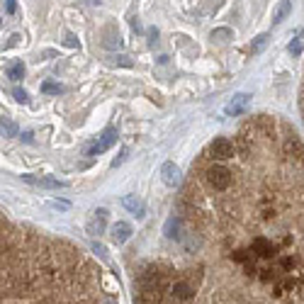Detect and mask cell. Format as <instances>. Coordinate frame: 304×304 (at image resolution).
<instances>
[{
  "label": "cell",
  "mask_w": 304,
  "mask_h": 304,
  "mask_svg": "<svg viewBox=\"0 0 304 304\" xmlns=\"http://www.w3.org/2000/svg\"><path fill=\"white\" fill-rule=\"evenodd\" d=\"M205 178H207L209 188H214L217 192L229 190L231 183H234V173L229 171V168H224V166H209Z\"/></svg>",
  "instance_id": "cell-1"
},
{
  "label": "cell",
  "mask_w": 304,
  "mask_h": 304,
  "mask_svg": "<svg viewBox=\"0 0 304 304\" xmlns=\"http://www.w3.org/2000/svg\"><path fill=\"white\" fill-rule=\"evenodd\" d=\"M234 144L229 141L227 136H217L212 144H209V156L212 158H217V161H229V158H234Z\"/></svg>",
  "instance_id": "cell-2"
},
{
  "label": "cell",
  "mask_w": 304,
  "mask_h": 304,
  "mask_svg": "<svg viewBox=\"0 0 304 304\" xmlns=\"http://www.w3.org/2000/svg\"><path fill=\"white\" fill-rule=\"evenodd\" d=\"M22 180L29 183V185L44 188V190H63V188H66V183L58 180V178H54V175H22Z\"/></svg>",
  "instance_id": "cell-3"
},
{
  "label": "cell",
  "mask_w": 304,
  "mask_h": 304,
  "mask_svg": "<svg viewBox=\"0 0 304 304\" xmlns=\"http://www.w3.org/2000/svg\"><path fill=\"white\" fill-rule=\"evenodd\" d=\"M114 141H117V129H112V127H110V129H105V132H102V136L97 139L95 144H90V146H88V156L105 153L114 144Z\"/></svg>",
  "instance_id": "cell-4"
},
{
  "label": "cell",
  "mask_w": 304,
  "mask_h": 304,
  "mask_svg": "<svg viewBox=\"0 0 304 304\" xmlns=\"http://www.w3.org/2000/svg\"><path fill=\"white\" fill-rule=\"evenodd\" d=\"M248 102H251V95H246V93H241V95H236L231 102H229L227 107H224V112H227V117H239L241 112H246Z\"/></svg>",
  "instance_id": "cell-5"
},
{
  "label": "cell",
  "mask_w": 304,
  "mask_h": 304,
  "mask_svg": "<svg viewBox=\"0 0 304 304\" xmlns=\"http://www.w3.org/2000/svg\"><path fill=\"white\" fill-rule=\"evenodd\" d=\"M161 178H163V183L168 185V188H175L178 183H180V171H178V166L175 163H163L161 166Z\"/></svg>",
  "instance_id": "cell-6"
},
{
  "label": "cell",
  "mask_w": 304,
  "mask_h": 304,
  "mask_svg": "<svg viewBox=\"0 0 304 304\" xmlns=\"http://www.w3.org/2000/svg\"><path fill=\"white\" fill-rule=\"evenodd\" d=\"M171 292H173V297L180 300V302H188V300L195 297V287H192L190 283H175Z\"/></svg>",
  "instance_id": "cell-7"
},
{
  "label": "cell",
  "mask_w": 304,
  "mask_h": 304,
  "mask_svg": "<svg viewBox=\"0 0 304 304\" xmlns=\"http://www.w3.org/2000/svg\"><path fill=\"white\" fill-rule=\"evenodd\" d=\"M166 236H168L171 241H180V239H183V222H180L175 214L166 222Z\"/></svg>",
  "instance_id": "cell-8"
},
{
  "label": "cell",
  "mask_w": 304,
  "mask_h": 304,
  "mask_svg": "<svg viewBox=\"0 0 304 304\" xmlns=\"http://www.w3.org/2000/svg\"><path fill=\"white\" fill-rule=\"evenodd\" d=\"M129 236H132V227L127 224V222H117L112 227V241L114 244H124V241H129Z\"/></svg>",
  "instance_id": "cell-9"
},
{
  "label": "cell",
  "mask_w": 304,
  "mask_h": 304,
  "mask_svg": "<svg viewBox=\"0 0 304 304\" xmlns=\"http://www.w3.org/2000/svg\"><path fill=\"white\" fill-rule=\"evenodd\" d=\"M105 222H107V209H97L95 217H93L90 224H88V231H90V234H102V231H105Z\"/></svg>",
  "instance_id": "cell-10"
},
{
  "label": "cell",
  "mask_w": 304,
  "mask_h": 304,
  "mask_svg": "<svg viewBox=\"0 0 304 304\" xmlns=\"http://www.w3.org/2000/svg\"><path fill=\"white\" fill-rule=\"evenodd\" d=\"M122 205L129 209L132 214H136V217H144V212H146V205H144L139 197H134V195H127V197L122 200Z\"/></svg>",
  "instance_id": "cell-11"
},
{
  "label": "cell",
  "mask_w": 304,
  "mask_h": 304,
  "mask_svg": "<svg viewBox=\"0 0 304 304\" xmlns=\"http://www.w3.org/2000/svg\"><path fill=\"white\" fill-rule=\"evenodd\" d=\"M17 134H19V127L12 119L0 117V136H17Z\"/></svg>",
  "instance_id": "cell-12"
},
{
  "label": "cell",
  "mask_w": 304,
  "mask_h": 304,
  "mask_svg": "<svg viewBox=\"0 0 304 304\" xmlns=\"http://www.w3.org/2000/svg\"><path fill=\"white\" fill-rule=\"evenodd\" d=\"M290 10H292V2H290V0H283V2L275 7V12H273V22H283V19L290 15Z\"/></svg>",
  "instance_id": "cell-13"
},
{
  "label": "cell",
  "mask_w": 304,
  "mask_h": 304,
  "mask_svg": "<svg viewBox=\"0 0 304 304\" xmlns=\"http://www.w3.org/2000/svg\"><path fill=\"white\" fill-rule=\"evenodd\" d=\"M7 78H10V80H22V78H24V63H22V61L10 63V66H7Z\"/></svg>",
  "instance_id": "cell-14"
},
{
  "label": "cell",
  "mask_w": 304,
  "mask_h": 304,
  "mask_svg": "<svg viewBox=\"0 0 304 304\" xmlns=\"http://www.w3.org/2000/svg\"><path fill=\"white\" fill-rule=\"evenodd\" d=\"M268 41H270V37H268V34H261V37H256L253 46H251V51H253V54H261V51H263V49L268 46Z\"/></svg>",
  "instance_id": "cell-15"
},
{
  "label": "cell",
  "mask_w": 304,
  "mask_h": 304,
  "mask_svg": "<svg viewBox=\"0 0 304 304\" xmlns=\"http://www.w3.org/2000/svg\"><path fill=\"white\" fill-rule=\"evenodd\" d=\"M41 90H44L46 95H58V93H63V88H61L58 83H51V80H46V83L41 85Z\"/></svg>",
  "instance_id": "cell-16"
},
{
  "label": "cell",
  "mask_w": 304,
  "mask_h": 304,
  "mask_svg": "<svg viewBox=\"0 0 304 304\" xmlns=\"http://www.w3.org/2000/svg\"><path fill=\"white\" fill-rule=\"evenodd\" d=\"M49 205L54 209H58V212H68V209H71V202H66V200H51Z\"/></svg>",
  "instance_id": "cell-17"
},
{
  "label": "cell",
  "mask_w": 304,
  "mask_h": 304,
  "mask_svg": "<svg viewBox=\"0 0 304 304\" xmlns=\"http://www.w3.org/2000/svg\"><path fill=\"white\" fill-rule=\"evenodd\" d=\"M12 97L17 100V102H29V95H27V90H22V88H15V93H12Z\"/></svg>",
  "instance_id": "cell-18"
},
{
  "label": "cell",
  "mask_w": 304,
  "mask_h": 304,
  "mask_svg": "<svg viewBox=\"0 0 304 304\" xmlns=\"http://www.w3.org/2000/svg\"><path fill=\"white\" fill-rule=\"evenodd\" d=\"M93 251L97 253V258H107V248L102 246V244H97L95 241V244H93Z\"/></svg>",
  "instance_id": "cell-19"
},
{
  "label": "cell",
  "mask_w": 304,
  "mask_h": 304,
  "mask_svg": "<svg viewBox=\"0 0 304 304\" xmlns=\"http://www.w3.org/2000/svg\"><path fill=\"white\" fill-rule=\"evenodd\" d=\"M229 37H231L229 29H214V32H212V39H229Z\"/></svg>",
  "instance_id": "cell-20"
},
{
  "label": "cell",
  "mask_w": 304,
  "mask_h": 304,
  "mask_svg": "<svg viewBox=\"0 0 304 304\" xmlns=\"http://www.w3.org/2000/svg\"><path fill=\"white\" fill-rule=\"evenodd\" d=\"M290 54H292V56H300V54H302V44H300V41H292V44H290Z\"/></svg>",
  "instance_id": "cell-21"
},
{
  "label": "cell",
  "mask_w": 304,
  "mask_h": 304,
  "mask_svg": "<svg viewBox=\"0 0 304 304\" xmlns=\"http://www.w3.org/2000/svg\"><path fill=\"white\" fill-rule=\"evenodd\" d=\"M63 44H66V46H71V49H73V46H78V39L73 37V34H66V39H63Z\"/></svg>",
  "instance_id": "cell-22"
},
{
  "label": "cell",
  "mask_w": 304,
  "mask_h": 304,
  "mask_svg": "<svg viewBox=\"0 0 304 304\" xmlns=\"http://www.w3.org/2000/svg\"><path fill=\"white\" fill-rule=\"evenodd\" d=\"M5 10H7L10 15H12V12L17 10V2H15V0H7V2H5Z\"/></svg>",
  "instance_id": "cell-23"
},
{
  "label": "cell",
  "mask_w": 304,
  "mask_h": 304,
  "mask_svg": "<svg viewBox=\"0 0 304 304\" xmlns=\"http://www.w3.org/2000/svg\"><path fill=\"white\" fill-rule=\"evenodd\" d=\"M119 44H122V39L119 37H110L107 41H105V46H119Z\"/></svg>",
  "instance_id": "cell-24"
},
{
  "label": "cell",
  "mask_w": 304,
  "mask_h": 304,
  "mask_svg": "<svg viewBox=\"0 0 304 304\" xmlns=\"http://www.w3.org/2000/svg\"><path fill=\"white\" fill-rule=\"evenodd\" d=\"M19 39H22V37H19V34H12V37H10V41H7V49H12V46H17V44H19Z\"/></svg>",
  "instance_id": "cell-25"
},
{
  "label": "cell",
  "mask_w": 304,
  "mask_h": 304,
  "mask_svg": "<svg viewBox=\"0 0 304 304\" xmlns=\"http://www.w3.org/2000/svg\"><path fill=\"white\" fill-rule=\"evenodd\" d=\"M22 141H24V144H32V141H34V136H32L29 132H24V134H22Z\"/></svg>",
  "instance_id": "cell-26"
},
{
  "label": "cell",
  "mask_w": 304,
  "mask_h": 304,
  "mask_svg": "<svg viewBox=\"0 0 304 304\" xmlns=\"http://www.w3.org/2000/svg\"><path fill=\"white\" fill-rule=\"evenodd\" d=\"M107 304H114V302H107Z\"/></svg>",
  "instance_id": "cell-27"
},
{
  "label": "cell",
  "mask_w": 304,
  "mask_h": 304,
  "mask_svg": "<svg viewBox=\"0 0 304 304\" xmlns=\"http://www.w3.org/2000/svg\"><path fill=\"white\" fill-rule=\"evenodd\" d=\"M0 24H2V22H0Z\"/></svg>",
  "instance_id": "cell-28"
}]
</instances>
